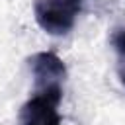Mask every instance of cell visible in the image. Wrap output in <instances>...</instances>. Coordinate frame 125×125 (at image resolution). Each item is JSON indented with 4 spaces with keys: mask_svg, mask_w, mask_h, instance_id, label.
<instances>
[{
    "mask_svg": "<svg viewBox=\"0 0 125 125\" xmlns=\"http://www.w3.org/2000/svg\"><path fill=\"white\" fill-rule=\"evenodd\" d=\"M35 92H62L66 80V64L53 51H39L27 59Z\"/></svg>",
    "mask_w": 125,
    "mask_h": 125,
    "instance_id": "7a4b0ae2",
    "label": "cell"
},
{
    "mask_svg": "<svg viewBox=\"0 0 125 125\" xmlns=\"http://www.w3.org/2000/svg\"><path fill=\"white\" fill-rule=\"evenodd\" d=\"M111 45H113V51H115V57H117V76L125 88V25L123 27H117L113 29L111 33Z\"/></svg>",
    "mask_w": 125,
    "mask_h": 125,
    "instance_id": "277c9868",
    "label": "cell"
},
{
    "mask_svg": "<svg viewBox=\"0 0 125 125\" xmlns=\"http://www.w3.org/2000/svg\"><path fill=\"white\" fill-rule=\"evenodd\" d=\"M82 4L84 0H35L33 16L45 33L61 37L74 27Z\"/></svg>",
    "mask_w": 125,
    "mask_h": 125,
    "instance_id": "6da1fadb",
    "label": "cell"
},
{
    "mask_svg": "<svg viewBox=\"0 0 125 125\" xmlns=\"http://www.w3.org/2000/svg\"><path fill=\"white\" fill-rule=\"evenodd\" d=\"M62 102V92H35L20 107V125H61L59 104Z\"/></svg>",
    "mask_w": 125,
    "mask_h": 125,
    "instance_id": "3957f363",
    "label": "cell"
}]
</instances>
